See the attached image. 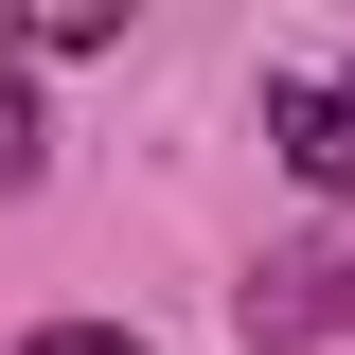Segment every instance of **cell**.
Returning a JSON list of instances; mask_svg holds the SVG:
<instances>
[{"label":"cell","mask_w":355,"mask_h":355,"mask_svg":"<svg viewBox=\"0 0 355 355\" xmlns=\"http://www.w3.org/2000/svg\"><path fill=\"white\" fill-rule=\"evenodd\" d=\"M266 142H284V160L320 178V196H355V71H266Z\"/></svg>","instance_id":"1"},{"label":"cell","mask_w":355,"mask_h":355,"mask_svg":"<svg viewBox=\"0 0 355 355\" xmlns=\"http://www.w3.org/2000/svg\"><path fill=\"white\" fill-rule=\"evenodd\" d=\"M36 160H53V125H36V89H18V53H0V196H18Z\"/></svg>","instance_id":"2"},{"label":"cell","mask_w":355,"mask_h":355,"mask_svg":"<svg viewBox=\"0 0 355 355\" xmlns=\"http://www.w3.org/2000/svg\"><path fill=\"white\" fill-rule=\"evenodd\" d=\"M18 355H142L125 320H53V338H18Z\"/></svg>","instance_id":"3"}]
</instances>
